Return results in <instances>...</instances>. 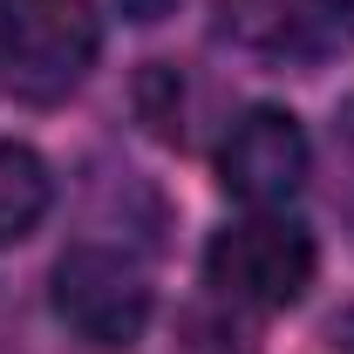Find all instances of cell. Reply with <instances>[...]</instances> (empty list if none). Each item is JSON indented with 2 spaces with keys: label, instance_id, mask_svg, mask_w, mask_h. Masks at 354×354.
<instances>
[{
  "label": "cell",
  "instance_id": "5",
  "mask_svg": "<svg viewBox=\"0 0 354 354\" xmlns=\"http://www.w3.org/2000/svg\"><path fill=\"white\" fill-rule=\"evenodd\" d=\"M55 177L28 143H0V245H21L35 225L48 218Z\"/></svg>",
  "mask_w": 354,
  "mask_h": 354
},
{
  "label": "cell",
  "instance_id": "6",
  "mask_svg": "<svg viewBox=\"0 0 354 354\" xmlns=\"http://www.w3.org/2000/svg\"><path fill=\"white\" fill-rule=\"evenodd\" d=\"M136 21H157V14H171V0H123Z\"/></svg>",
  "mask_w": 354,
  "mask_h": 354
},
{
  "label": "cell",
  "instance_id": "2",
  "mask_svg": "<svg viewBox=\"0 0 354 354\" xmlns=\"http://www.w3.org/2000/svg\"><path fill=\"white\" fill-rule=\"evenodd\" d=\"M313 232H300L293 218H272V212H252V218L225 225L205 252V272L225 300L252 313H286L300 293L313 286Z\"/></svg>",
  "mask_w": 354,
  "mask_h": 354
},
{
  "label": "cell",
  "instance_id": "1",
  "mask_svg": "<svg viewBox=\"0 0 354 354\" xmlns=\"http://www.w3.org/2000/svg\"><path fill=\"white\" fill-rule=\"evenodd\" d=\"M102 21L88 0H0V88L21 102H68L95 68Z\"/></svg>",
  "mask_w": 354,
  "mask_h": 354
},
{
  "label": "cell",
  "instance_id": "3",
  "mask_svg": "<svg viewBox=\"0 0 354 354\" xmlns=\"http://www.w3.org/2000/svg\"><path fill=\"white\" fill-rule=\"evenodd\" d=\"M55 313L62 327L88 341V348L116 354L136 348L143 327H150V279L130 252H109V245H68L55 266Z\"/></svg>",
  "mask_w": 354,
  "mask_h": 354
},
{
  "label": "cell",
  "instance_id": "4",
  "mask_svg": "<svg viewBox=\"0 0 354 354\" xmlns=\"http://www.w3.org/2000/svg\"><path fill=\"white\" fill-rule=\"evenodd\" d=\"M307 171H313V150H307L300 116L272 109V102L245 109L232 123V136H225V150H218V184L239 205H252V212H272V205L300 198Z\"/></svg>",
  "mask_w": 354,
  "mask_h": 354
},
{
  "label": "cell",
  "instance_id": "7",
  "mask_svg": "<svg viewBox=\"0 0 354 354\" xmlns=\"http://www.w3.org/2000/svg\"><path fill=\"white\" fill-rule=\"evenodd\" d=\"M334 341H341V354H354V313L341 320V327H334Z\"/></svg>",
  "mask_w": 354,
  "mask_h": 354
}]
</instances>
